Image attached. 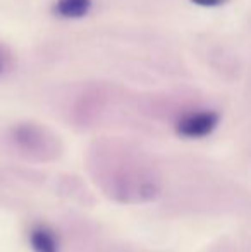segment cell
Here are the masks:
<instances>
[{
	"mask_svg": "<svg viewBox=\"0 0 251 252\" xmlns=\"http://www.w3.org/2000/svg\"><path fill=\"white\" fill-rule=\"evenodd\" d=\"M218 117L217 112L214 110H198V112H191L188 115L181 117L178 124H176V132L181 137H188V139H200L208 134H212L218 126Z\"/></svg>",
	"mask_w": 251,
	"mask_h": 252,
	"instance_id": "obj_1",
	"label": "cell"
},
{
	"mask_svg": "<svg viewBox=\"0 0 251 252\" xmlns=\"http://www.w3.org/2000/svg\"><path fill=\"white\" fill-rule=\"evenodd\" d=\"M93 2L91 0H57L54 12L62 19H81L88 16Z\"/></svg>",
	"mask_w": 251,
	"mask_h": 252,
	"instance_id": "obj_2",
	"label": "cell"
},
{
	"mask_svg": "<svg viewBox=\"0 0 251 252\" xmlns=\"http://www.w3.org/2000/svg\"><path fill=\"white\" fill-rule=\"evenodd\" d=\"M30 244L35 252H59V240L52 230L36 226L30 233Z\"/></svg>",
	"mask_w": 251,
	"mask_h": 252,
	"instance_id": "obj_3",
	"label": "cell"
},
{
	"mask_svg": "<svg viewBox=\"0 0 251 252\" xmlns=\"http://www.w3.org/2000/svg\"><path fill=\"white\" fill-rule=\"evenodd\" d=\"M14 139H16V143L19 144L21 148H24V150H35V148H38V144H40L41 134L36 127L28 126L26 124V126H19L14 130Z\"/></svg>",
	"mask_w": 251,
	"mask_h": 252,
	"instance_id": "obj_4",
	"label": "cell"
},
{
	"mask_svg": "<svg viewBox=\"0 0 251 252\" xmlns=\"http://www.w3.org/2000/svg\"><path fill=\"white\" fill-rule=\"evenodd\" d=\"M194 5H200V7H218L222 3H225L227 0H191Z\"/></svg>",
	"mask_w": 251,
	"mask_h": 252,
	"instance_id": "obj_5",
	"label": "cell"
},
{
	"mask_svg": "<svg viewBox=\"0 0 251 252\" xmlns=\"http://www.w3.org/2000/svg\"><path fill=\"white\" fill-rule=\"evenodd\" d=\"M3 69H5V60H3V55H2V52H0V74L3 72Z\"/></svg>",
	"mask_w": 251,
	"mask_h": 252,
	"instance_id": "obj_6",
	"label": "cell"
}]
</instances>
